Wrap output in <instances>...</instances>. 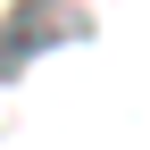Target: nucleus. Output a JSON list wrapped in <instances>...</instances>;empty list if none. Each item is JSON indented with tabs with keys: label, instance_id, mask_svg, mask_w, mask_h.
<instances>
[{
	"label": "nucleus",
	"instance_id": "nucleus-1",
	"mask_svg": "<svg viewBox=\"0 0 150 150\" xmlns=\"http://www.w3.org/2000/svg\"><path fill=\"white\" fill-rule=\"evenodd\" d=\"M83 33H92V17H83V8H67V0H17L8 25H0V75H25L42 50L83 42Z\"/></svg>",
	"mask_w": 150,
	"mask_h": 150
}]
</instances>
